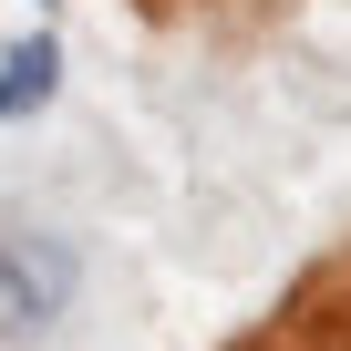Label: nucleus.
<instances>
[{
    "mask_svg": "<svg viewBox=\"0 0 351 351\" xmlns=\"http://www.w3.org/2000/svg\"><path fill=\"white\" fill-rule=\"evenodd\" d=\"M52 73H62V52H52V42H21L11 62H0V114H32V104L52 93Z\"/></svg>",
    "mask_w": 351,
    "mask_h": 351,
    "instance_id": "obj_1",
    "label": "nucleus"
}]
</instances>
